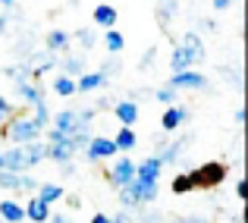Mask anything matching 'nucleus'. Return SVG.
I'll return each instance as SVG.
<instances>
[{"mask_svg": "<svg viewBox=\"0 0 248 223\" xmlns=\"http://www.w3.org/2000/svg\"><path fill=\"white\" fill-rule=\"evenodd\" d=\"M204 60V44H201V38L195 35V32H186L182 35V41L173 48V54H170V66H173V73H182V69H195V63Z\"/></svg>", "mask_w": 248, "mask_h": 223, "instance_id": "nucleus-1", "label": "nucleus"}, {"mask_svg": "<svg viewBox=\"0 0 248 223\" xmlns=\"http://www.w3.org/2000/svg\"><path fill=\"white\" fill-rule=\"evenodd\" d=\"M0 135H3L6 142H13V145H29V142H41L44 129H41V126H35V123H31V116L16 113L10 123H3Z\"/></svg>", "mask_w": 248, "mask_h": 223, "instance_id": "nucleus-2", "label": "nucleus"}, {"mask_svg": "<svg viewBox=\"0 0 248 223\" xmlns=\"http://www.w3.org/2000/svg\"><path fill=\"white\" fill-rule=\"evenodd\" d=\"M97 110L94 107H69V110H60V113H54V120H50V129H57V132L63 135H73L79 132V129L91 126V120H94Z\"/></svg>", "mask_w": 248, "mask_h": 223, "instance_id": "nucleus-3", "label": "nucleus"}, {"mask_svg": "<svg viewBox=\"0 0 248 223\" xmlns=\"http://www.w3.org/2000/svg\"><path fill=\"white\" fill-rule=\"evenodd\" d=\"M188 179H192L195 189H214V186H220V182L226 179V167L220 160L201 163V167H195L192 173H188Z\"/></svg>", "mask_w": 248, "mask_h": 223, "instance_id": "nucleus-4", "label": "nucleus"}, {"mask_svg": "<svg viewBox=\"0 0 248 223\" xmlns=\"http://www.w3.org/2000/svg\"><path fill=\"white\" fill-rule=\"evenodd\" d=\"M82 154H85V160H88V163H101V160H113L120 151H116L113 139H107V135H91Z\"/></svg>", "mask_w": 248, "mask_h": 223, "instance_id": "nucleus-5", "label": "nucleus"}, {"mask_svg": "<svg viewBox=\"0 0 248 223\" xmlns=\"http://www.w3.org/2000/svg\"><path fill=\"white\" fill-rule=\"evenodd\" d=\"M167 88L173 91H204L207 88V76H201L198 69H182L167 79Z\"/></svg>", "mask_w": 248, "mask_h": 223, "instance_id": "nucleus-6", "label": "nucleus"}, {"mask_svg": "<svg viewBox=\"0 0 248 223\" xmlns=\"http://www.w3.org/2000/svg\"><path fill=\"white\" fill-rule=\"evenodd\" d=\"M132 179H135V160H132V157H126V154L116 157L113 167L107 170V182H110L113 189H126Z\"/></svg>", "mask_w": 248, "mask_h": 223, "instance_id": "nucleus-7", "label": "nucleus"}, {"mask_svg": "<svg viewBox=\"0 0 248 223\" xmlns=\"http://www.w3.org/2000/svg\"><path fill=\"white\" fill-rule=\"evenodd\" d=\"M160 173H164V163H160L157 154H151V157H145V160L135 163V182L157 186V182H160Z\"/></svg>", "mask_w": 248, "mask_h": 223, "instance_id": "nucleus-8", "label": "nucleus"}, {"mask_svg": "<svg viewBox=\"0 0 248 223\" xmlns=\"http://www.w3.org/2000/svg\"><path fill=\"white\" fill-rule=\"evenodd\" d=\"M110 76L101 73V69H94V73H82L79 79H76V95H91V91H101L107 88Z\"/></svg>", "mask_w": 248, "mask_h": 223, "instance_id": "nucleus-9", "label": "nucleus"}, {"mask_svg": "<svg viewBox=\"0 0 248 223\" xmlns=\"http://www.w3.org/2000/svg\"><path fill=\"white\" fill-rule=\"evenodd\" d=\"M188 120V107L182 104H173V107H164V116H160V129L170 135V132H179L182 123Z\"/></svg>", "mask_w": 248, "mask_h": 223, "instance_id": "nucleus-10", "label": "nucleus"}, {"mask_svg": "<svg viewBox=\"0 0 248 223\" xmlns=\"http://www.w3.org/2000/svg\"><path fill=\"white\" fill-rule=\"evenodd\" d=\"M110 110H113V116L120 120V126L132 129L135 123H139V104L129 101V97H126V101H113V107H110Z\"/></svg>", "mask_w": 248, "mask_h": 223, "instance_id": "nucleus-11", "label": "nucleus"}, {"mask_svg": "<svg viewBox=\"0 0 248 223\" xmlns=\"http://www.w3.org/2000/svg\"><path fill=\"white\" fill-rule=\"evenodd\" d=\"M22 211H25V220H31V223H47V217H50V205H44L38 195L25 198Z\"/></svg>", "mask_w": 248, "mask_h": 223, "instance_id": "nucleus-12", "label": "nucleus"}, {"mask_svg": "<svg viewBox=\"0 0 248 223\" xmlns=\"http://www.w3.org/2000/svg\"><path fill=\"white\" fill-rule=\"evenodd\" d=\"M91 19H94V25L97 29H116V22H120V13H116V6H110V3H97L94 6V13H91Z\"/></svg>", "mask_w": 248, "mask_h": 223, "instance_id": "nucleus-13", "label": "nucleus"}, {"mask_svg": "<svg viewBox=\"0 0 248 223\" xmlns=\"http://www.w3.org/2000/svg\"><path fill=\"white\" fill-rule=\"evenodd\" d=\"M69 44H73V41H69V32H66V29H50L47 38H44V48H47V54H57V57L66 54Z\"/></svg>", "mask_w": 248, "mask_h": 223, "instance_id": "nucleus-14", "label": "nucleus"}, {"mask_svg": "<svg viewBox=\"0 0 248 223\" xmlns=\"http://www.w3.org/2000/svg\"><path fill=\"white\" fill-rule=\"evenodd\" d=\"M57 63H60V69H63V76H69V79H79L82 73H88L85 69V57L82 54H60L57 57Z\"/></svg>", "mask_w": 248, "mask_h": 223, "instance_id": "nucleus-15", "label": "nucleus"}, {"mask_svg": "<svg viewBox=\"0 0 248 223\" xmlns=\"http://www.w3.org/2000/svg\"><path fill=\"white\" fill-rule=\"evenodd\" d=\"M73 148H69V139L66 142H54V145H44V160L50 163H69L73 160Z\"/></svg>", "mask_w": 248, "mask_h": 223, "instance_id": "nucleus-16", "label": "nucleus"}, {"mask_svg": "<svg viewBox=\"0 0 248 223\" xmlns=\"http://www.w3.org/2000/svg\"><path fill=\"white\" fill-rule=\"evenodd\" d=\"M16 95L22 97L25 107H35V104H41V101H44V88H41L38 82H25V85H19Z\"/></svg>", "mask_w": 248, "mask_h": 223, "instance_id": "nucleus-17", "label": "nucleus"}, {"mask_svg": "<svg viewBox=\"0 0 248 223\" xmlns=\"http://www.w3.org/2000/svg\"><path fill=\"white\" fill-rule=\"evenodd\" d=\"M186 145H188V135L179 139V142H170V145H160V151H157L160 163H164V167H167V163H176L182 157V148H186Z\"/></svg>", "mask_w": 248, "mask_h": 223, "instance_id": "nucleus-18", "label": "nucleus"}, {"mask_svg": "<svg viewBox=\"0 0 248 223\" xmlns=\"http://www.w3.org/2000/svg\"><path fill=\"white\" fill-rule=\"evenodd\" d=\"M22 157H25V170L44 163V142H29V145H22Z\"/></svg>", "mask_w": 248, "mask_h": 223, "instance_id": "nucleus-19", "label": "nucleus"}, {"mask_svg": "<svg viewBox=\"0 0 248 223\" xmlns=\"http://www.w3.org/2000/svg\"><path fill=\"white\" fill-rule=\"evenodd\" d=\"M0 220L6 223H25V211L19 201H0Z\"/></svg>", "mask_w": 248, "mask_h": 223, "instance_id": "nucleus-20", "label": "nucleus"}, {"mask_svg": "<svg viewBox=\"0 0 248 223\" xmlns=\"http://www.w3.org/2000/svg\"><path fill=\"white\" fill-rule=\"evenodd\" d=\"M35 195L44 201V205H54V201H60L66 192H63V186H57V182H38V192Z\"/></svg>", "mask_w": 248, "mask_h": 223, "instance_id": "nucleus-21", "label": "nucleus"}, {"mask_svg": "<svg viewBox=\"0 0 248 223\" xmlns=\"http://www.w3.org/2000/svg\"><path fill=\"white\" fill-rule=\"evenodd\" d=\"M50 91H54L57 97H73L76 95V79H69V76H54V82H50Z\"/></svg>", "mask_w": 248, "mask_h": 223, "instance_id": "nucleus-22", "label": "nucleus"}, {"mask_svg": "<svg viewBox=\"0 0 248 223\" xmlns=\"http://www.w3.org/2000/svg\"><path fill=\"white\" fill-rule=\"evenodd\" d=\"M104 50L113 54V57L123 54V50H126V38H123L116 29H107V32H104Z\"/></svg>", "mask_w": 248, "mask_h": 223, "instance_id": "nucleus-23", "label": "nucleus"}, {"mask_svg": "<svg viewBox=\"0 0 248 223\" xmlns=\"http://www.w3.org/2000/svg\"><path fill=\"white\" fill-rule=\"evenodd\" d=\"M113 145H116V151H132L139 145V139H135V132L129 126H120V132L113 135Z\"/></svg>", "mask_w": 248, "mask_h": 223, "instance_id": "nucleus-24", "label": "nucleus"}, {"mask_svg": "<svg viewBox=\"0 0 248 223\" xmlns=\"http://www.w3.org/2000/svg\"><path fill=\"white\" fill-rule=\"evenodd\" d=\"M132 217H135V223H164V214H160V211H154L151 205L135 207V211H132Z\"/></svg>", "mask_w": 248, "mask_h": 223, "instance_id": "nucleus-25", "label": "nucleus"}, {"mask_svg": "<svg viewBox=\"0 0 248 223\" xmlns=\"http://www.w3.org/2000/svg\"><path fill=\"white\" fill-rule=\"evenodd\" d=\"M31 123H35V126H41V129L50 126V110H47V104H44V101L31 107Z\"/></svg>", "mask_w": 248, "mask_h": 223, "instance_id": "nucleus-26", "label": "nucleus"}, {"mask_svg": "<svg viewBox=\"0 0 248 223\" xmlns=\"http://www.w3.org/2000/svg\"><path fill=\"white\" fill-rule=\"evenodd\" d=\"M69 41H79L82 50H91V48H94V41H97V35H94V29H79L76 35H69Z\"/></svg>", "mask_w": 248, "mask_h": 223, "instance_id": "nucleus-27", "label": "nucleus"}, {"mask_svg": "<svg viewBox=\"0 0 248 223\" xmlns=\"http://www.w3.org/2000/svg\"><path fill=\"white\" fill-rule=\"evenodd\" d=\"M176 13H179V6H176V0H164V3H160V10H157V22H160V25L167 29V22H170V19L176 16Z\"/></svg>", "mask_w": 248, "mask_h": 223, "instance_id": "nucleus-28", "label": "nucleus"}, {"mask_svg": "<svg viewBox=\"0 0 248 223\" xmlns=\"http://www.w3.org/2000/svg\"><path fill=\"white\" fill-rule=\"evenodd\" d=\"M19 176H22V173L0 170V189H6V192H19Z\"/></svg>", "mask_w": 248, "mask_h": 223, "instance_id": "nucleus-29", "label": "nucleus"}, {"mask_svg": "<svg viewBox=\"0 0 248 223\" xmlns=\"http://www.w3.org/2000/svg\"><path fill=\"white\" fill-rule=\"evenodd\" d=\"M154 101H160L164 107H173V104H179V91H173V88H167V85H164V88L154 91Z\"/></svg>", "mask_w": 248, "mask_h": 223, "instance_id": "nucleus-30", "label": "nucleus"}, {"mask_svg": "<svg viewBox=\"0 0 248 223\" xmlns=\"http://www.w3.org/2000/svg\"><path fill=\"white\" fill-rule=\"evenodd\" d=\"M173 192L176 195H188V192H195V186H192V179H188V173H179L173 179Z\"/></svg>", "mask_w": 248, "mask_h": 223, "instance_id": "nucleus-31", "label": "nucleus"}, {"mask_svg": "<svg viewBox=\"0 0 248 223\" xmlns=\"http://www.w3.org/2000/svg\"><path fill=\"white\" fill-rule=\"evenodd\" d=\"M16 113H19V110L13 107V104L6 101L3 95H0V126H3V123H10V120H13V116H16Z\"/></svg>", "mask_w": 248, "mask_h": 223, "instance_id": "nucleus-32", "label": "nucleus"}, {"mask_svg": "<svg viewBox=\"0 0 248 223\" xmlns=\"http://www.w3.org/2000/svg\"><path fill=\"white\" fill-rule=\"evenodd\" d=\"M19 192H38V179L35 176H19Z\"/></svg>", "mask_w": 248, "mask_h": 223, "instance_id": "nucleus-33", "label": "nucleus"}, {"mask_svg": "<svg viewBox=\"0 0 248 223\" xmlns=\"http://www.w3.org/2000/svg\"><path fill=\"white\" fill-rule=\"evenodd\" d=\"M110 223H135V217H132V211H120L110 217Z\"/></svg>", "mask_w": 248, "mask_h": 223, "instance_id": "nucleus-34", "label": "nucleus"}, {"mask_svg": "<svg viewBox=\"0 0 248 223\" xmlns=\"http://www.w3.org/2000/svg\"><path fill=\"white\" fill-rule=\"evenodd\" d=\"M110 107H113V97H107V95H101V97H97L94 110H110Z\"/></svg>", "mask_w": 248, "mask_h": 223, "instance_id": "nucleus-35", "label": "nucleus"}, {"mask_svg": "<svg viewBox=\"0 0 248 223\" xmlns=\"http://www.w3.org/2000/svg\"><path fill=\"white\" fill-rule=\"evenodd\" d=\"M154 57H157V50H154V48H151V50H148V54H145V57H141V63H139V69H148V66H151V63H154Z\"/></svg>", "mask_w": 248, "mask_h": 223, "instance_id": "nucleus-36", "label": "nucleus"}, {"mask_svg": "<svg viewBox=\"0 0 248 223\" xmlns=\"http://www.w3.org/2000/svg\"><path fill=\"white\" fill-rule=\"evenodd\" d=\"M47 223H73V217H69V214H50Z\"/></svg>", "mask_w": 248, "mask_h": 223, "instance_id": "nucleus-37", "label": "nucleus"}, {"mask_svg": "<svg viewBox=\"0 0 248 223\" xmlns=\"http://www.w3.org/2000/svg\"><path fill=\"white\" fill-rule=\"evenodd\" d=\"M198 25H201V29L207 32V35H214V32H217V22H214V19H201Z\"/></svg>", "mask_w": 248, "mask_h": 223, "instance_id": "nucleus-38", "label": "nucleus"}, {"mask_svg": "<svg viewBox=\"0 0 248 223\" xmlns=\"http://www.w3.org/2000/svg\"><path fill=\"white\" fill-rule=\"evenodd\" d=\"M236 195H239L242 201L248 198V186H245V179H239V182H236Z\"/></svg>", "mask_w": 248, "mask_h": 223, "instance_id": "nucleus-39", "label": "nucleus"}, {"mask_svg": "<svg viewBox=\"0 0 248 223\" xmlns=\"http://www.w3.org/2000/svg\"><path fill=\"white\" fill-rule=\"evenodd\" d=\"M232 3H236V0H211L214 10H226V6H232Z\"/></svg>", "mask_w": 248, "mask_h": 223, "instance_id": "nucleus-40", "label": "nucleus"}, {"mask_svg": "<svg viewBox=\"0 0 248 223\" xmlns=\"http://www.w3.org/2000/svg\"><path fill=\"white\" fill-rule=\"evenodd\" d=\"M6 29H10V16L0 13V35H6Z\"/></svg>", "mask_w": 248, "mask_h": 223, "instance_id": "nucleus-41", "label": "nucleus"}, {"mask_svg": "<svg viewBox=\"0 0 248 223\" xmlns=\"http://www.w3.org/2000/svg\"><path fill=\"white\" fill-rule=\"evenodd\" d=\"M91 223H110V217H107V214H101V211H97L94 217H91Z\"/></svg>", "mask_w": 248, "mask_h": 223, "instance_id": "nucleus-42", "label": "nucleus"}, {"mask_svg": "<svg viewBox=\"0 0 248 223\" xmlns=\"http://www.w3.org/2000/svg\"><path fill=\"white\" fill-rule=\"evenodd\" d=\"M173 223H207V220H201V217H182V220H173Z\"/></svg>", "mask_w": 248, "mask_h": 223, "instance_id": "nucleus-43", "label": "nucleus"}, {"mask_svg": "<svg viewBox=\"0 0 248 223\" xmlns=\"http://www.w3.org/2000/svg\"><path fill=\"white\" fill-rule=\"evenodd\" d=\"M236 123H239V126H245V110H242V107L236 110Z\"/></svg>", "mask_w": 248, "mask_h": 223, "instance_id": "nucleus-44", "label": "nucleus"}, {"mask_svg": "<svg viewBox=\"0 0 248 223\" xmlns=\"http://www.w3.org/2000/svg\"><path fill=\"white\" fill-rule=\"evenodd\" d=\"M66 205H69V207H76V211H79V207H82V198H76V195H73V198H69Z\"/></svg>", "mask_w": 248, "mask_h": 223, "instance_id": "nucleus-45", "label": "nucleus"}, {"mask_svg": "<svg viewBox=\"0 0 248 223\" xmlns=\"http://www.w3.org/2000/svg\"><path fill=\"white\" fill-rule=\"evenodd\" d=\"M0 6H3V10H10V6H16V0H0Z\"/></svg>", "mask_w": 248, "mask_h": 223, "instance_id": "nucleus-46", "label": "nucleus"}, {"mask_svg": "<svg viewBox=\"0 0 248 223\" xmlns=\"http://www.w3.org/2000/svg\"><path fill=\"white\" fill-rule=\"evenodd\" d=\"M0 170H3V148H0Z\"/></svg>", "mask_w": 248, "mask_h": 223, "instance_id": "nucleus-47", "label": "nucleus"}, {"mask_svg": "<svg viewBox=\"0 0 248 223\" xmlns=\"http://www.w3.org/2000/svg\"><path fill=\"white\" fill-rule=\"evenodd\" d=\"M0 145H3V135H0Z\"/></svg>", "mask_w": 248, "mask_h": 223, "instance_id": "nucleus-48", "label": "nucleus"}, {"mask_svg": "<svg viewBox=\"0 0 248 223\" xmlns=\"http://www.w3.org/2000/svg\"><path fill=\"white\" fill-rule=\"evenodd\" d=\"M157 3H164V0H157Z\"/></svg>", "mask_w": 248, "mask_h": 223, "instance_id": "nucleus-49", "label": "nucleus"}]
</instances>
